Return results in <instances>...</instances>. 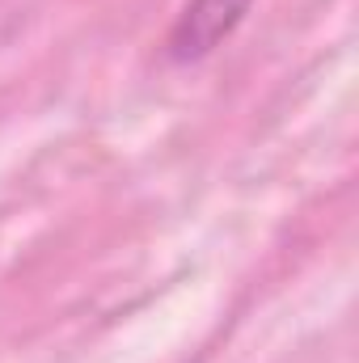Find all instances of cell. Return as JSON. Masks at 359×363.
<instances>
[{"label": "cell", "instance_id": "obj_1", "mask_svg": "<svg viewBox=\"0 0 359 363\" xmlns=\"http://www.w3.org/2000/svg\"><path fill=\"white\" fill-rule=\"evenodd\" d=\"M254 0H186V9L178 13L165 51L174 64H194L203 55H211L250 13Z\"/></svg>", "mask_w": 359, "mask_h": 363}]
</instances>
